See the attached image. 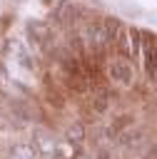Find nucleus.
<instances>
[{"label":"nucleus","mask_w":157,"mask_h":159,"mask_svg":"<svg viewBox=\"0 0 157 159\" xmlns=\"http://www.w3.org/2000/svg\"><path fill=\"white\" fill-rule=\"evenodd\" d=\"M107 75H110L112 82H120V84H135V67H132V60H130V57L112 55L110 62H107Z\"/></svg>","instance_id":"1"},{"label":"nucleus","mask_w":157,"mask_h":159,"mask_svg":"<svg viewBox=\"0 0 157 159\" xmlns=\"http://www.w3.org/2000/svg\"><path fill=\"white\" fill-rule=\"evenodd\" d=\"M52 17H55V22H57L62 30H72V27H75V22H80L82 10H80L75 2L62 0V2H57V5L52 7Z\"/></svg>","instance_id":"2"},{"label":"nucleus","mask_w":157,"mask_h":159,"mask_svg":"<svg viewBox=\"0 0 157 159\" xmlns=\"http://www.w3.org/2000/svg\"><path fill=\"white\" fill-rule=\"evenodd\" d=\"M110 104H112V92H110L107 84H102V87H92V89H90V102H87V107H90L95 114L107 112Z\"/></svg>","instance_id":"3"},{"label":"nucleus","mask_w":157,"mask_h":159,"mask_svg":"<svg viewBox=\"0 0 157 159\" xmlns=\"http://www.w3.org/2000/svg\"><path fill=\"white\" fill-rule=\"evenodd\" d=\"M55 30H52V25H47V22H42V20H30L27 22V35H30V40L35 42V45H45V40H50V35H52Z\"/></svg>","instance_id":"4"},{"label":"nucleus","mask_w":157,"mask_h":159,"mask_svg":"<svg viewBox=\"0 0 157 159\" xmlns=\"http://www.w3.org/2000/svg\"><path fill=\"white\" fill-rule=\"evenodd\" d=\"M65 142H67L70 147H75V149L82 147V142H85V124H82L80 119H75V122L67 124V129H65Z\"/></svg>","instance_id":"5"},{"label":"nucleus","mask_w":157,"mask_h":159,"mask_svg":"<svg viewBox=\"0 0 157 159\" xmlns=\"http://www.w3.org/2000/svg\"><path fill=\"white\" fill-rule=\"evenodd\" d=\"M10 157L12 159H40V149L35 142H17V144H12Z\"/></svg>","instance_id":"6"},{"label":"nucleus","mask_w":157,"mask_h":159,"mask_svg":"<svg viewBox=\"0 0 157 159\" xmlns=\"http://www.w3.org/2000/svg\"><path fill=\"white\" fill-rule=\"evenodd\" d=\"M42 99H45V104H47V107H52V109H65V97H62L60 87H57V84H52V82H47V84H45Z\"/></svg>","instance_id":"7"},{"label":"nucleus","mask_w":157,"mask_h":159,"mask_svg":"<svg viewBox=\"0 0 157 159\" xmlns=\"http://www.w3.org/2000/svg\"><path fill=\"white\" fill-rule=\"evenodd\" d=\"M130 47H132V60L142 57V30L140 27H130Z\"/></svg>","instance_id":"8"},{"label":"nucleus","mask_w":157,"mask_h":159,"mask_svg":"<svg viewBox=\"0 0 157 159\" xmlns=\"http://www.w3.org/2000/svg\"><path fill=\"white\" fill-rule=\"evenodd\" d=\"M145 159H157V147H155L152 152H147V157H145Z\"/></svg>","instance_id":"9"},{"label":"nucleus","mask_w":157,"mask_h":159,"mask_svg":"<svg viewBox=\"0 0 157 159\" xmlns=\"http://www.w3.org/2000/svg\"><path fill=\"white\" fill-rule=\"evenodd\" d=\"M97 159H110V154H107L105 149H100V152H97Z\"/></svg>","instance_id":"10"}]
</instances>
